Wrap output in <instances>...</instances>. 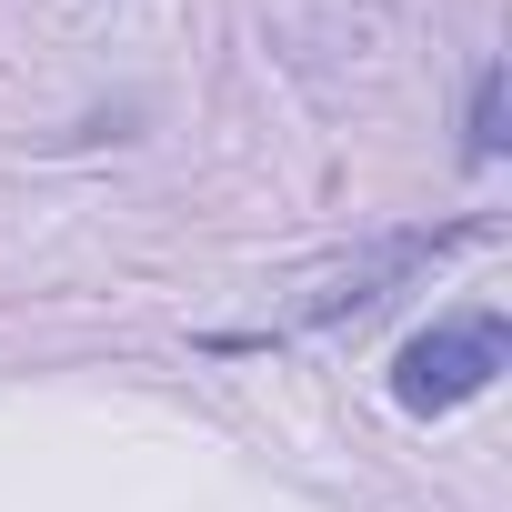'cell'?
Masks as SVG:
<instances>
[{"label":"cell","instance_id":"obj_1","mask_svg":"<svg viewBox=\"0 0 512 512\" xmlns=\"http://www.w3.org/2000/svg\"><path fill=\"white\" fill-rule=\"evenodd\" d=\"M502 362H512L502 312H442L432 332H412V342L392 352V402H402L412 422L462 412L472 392H492V382H502Z\"/></svg>","mask_w":512,"mask_h":512},{"label":"cell","instance_id":"obj_2","mask_svg":"<svg viewBox=\"0 0 512 512\" xmlns=\"http://www.w3.org/2000/svg\"><path fill=\"white\" fill-rule=\"evenodd\" d=\"M462 151L472 161H502V61L472 71V131H462Z\"/></svg>","mask_w":512,"mask_h":512}]
</instances>
